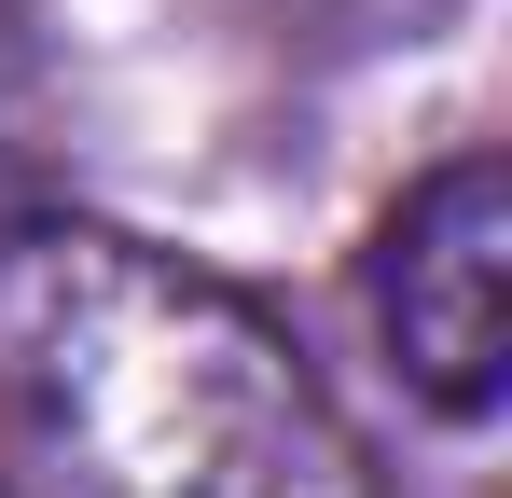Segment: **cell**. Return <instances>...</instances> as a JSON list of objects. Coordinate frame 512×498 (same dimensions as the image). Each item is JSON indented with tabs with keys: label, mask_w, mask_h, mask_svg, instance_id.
I'll return each instance as SVG.
<instances>
[{
	"label": "cell",
	"mask_w": 512,
	"mask_h": 498,
	"mask_svg": "<svg viewBox=\"0 0 512 498\" xmlns=\"http://www.w3.org/2000/svg\"><path fill=\"white\" fill-rule=\"evenodd\" d=\"M0 443L14 498H388L277 305L111 222L0 236Z\"/></svg>",
	"instance_id": "1"
},
{
	"label": "cell",
	"mask_w": 512,
	"mask_h": 498,
	"mask_svg": "<svg viewBox=\"0 0 512 498\" xmlns=\"http://www.w3.org/2000/svg\"><path fill=\"white\" fill-rule=\"evenodd\" d=\"M374 332L429 415H499L512 374V180L499 153H443L374 222Z\"/></svg>",
	"instance_id": "2"
}]
</instances>
